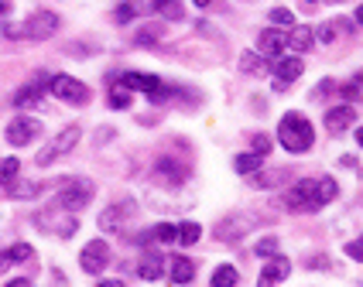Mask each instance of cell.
I'll return each instance as SVG.
<instances>
[{"mask_svg":"<svg viewBox=\"0 0 363 287\" xmlns=\"http://www.w3.org/2000/svg\"><path fill=\"white\" fill-rule=\"evenodd\" d=\"M312 45H315V31L305 24H291V31H284V48L291 52H308Z\"/></svg>","mask_w":363,"mask_h":287,"instance_id":"18","label":"cell"},{"mask_svg":"<svg viewBox=\"0 0 363 287\" xmlns=\"http://www.w3.org/2000/svg\"><path fill=\"white\" fill-rule=\"evenodd\" d=\"M79 266L86 270V274L100 277L103 270L110 266V246H106V240H89V243L82 246V253H79Z\"/></svg>","mask_w":363,"mask_h":287,"instance_id":"7","label":"cell"},{"mask_svg":"<svg viewBox=\"0 0 363 287\" xmlns=\"http://www.w3.org/2000/svg\"><path fill=\"white\" fill-rule=\"evenodd\" d=\"M7 11H11V0H0V18H4Z\"/></svg>","mask_w":363,"mask_h":287,"instance_id":"42","label":"cell"},{"mask_svg":"<svg viewBox=\"0 0 363 287\" xmlns=\"http://www.w3.org/2000/svg\"><path fill=\"white\" fill-rule=\"evenodd\" d=\"M357 144H360V147H363V127H360V130H357Z\"/></svg>","mask_w":363,"mask_h":287,"instance_id":"45","label":"cell"},{"mask_svg":"<svg viewBox=\"0 0 363 287\" xmlns=\"http://www.w3.org/2000/svg\"><path fill=\"white\" fill-rule=\"evenodd\" d=\"M254 250H257V257H271V253H278V236H264Z\"/></svg>","mask_w":363,"mask_h":287,"instance_id":"37","label":"cell"},{"mask_svg":"<svg viewBox=\"0 0 363 287\" xmlns=\"http://www.w3.org/2000/svg\"><path fill=\"white\" fill-rule=\"evenodd\" d=\"M278 144L288 154H305L315 144V127L305 120L302 113H284L278 123Z\"/></svg>","mask_w":363,"mask_h":287,"instance_id":"1","label":"cell"},{"mask_svg":"<svg viewBox=\"0 0 363 287\" xmlns=\"http://www.w3.org/2000/svg\"><path fill=\"white\" fill-rule=\"evenodd\" d=\"M302 72H305V65L298 55H291V59H281V55H278V62H274V89H288Z\"/></svg>","mask_w":363,"mask_h":287,"instance_id":"14","label":"cell"},{"mask_svg":"<svg viewBox=\"0 0 363 287\" xmlns=\"http://www.w3.org/2000/svg\"><path fill=\"white\" fill-rule=\"evenodd\" d=\"M158 38H162V28H158V24H147L141 35L134 38V45H141V48H151V41H158Z\"/></svg>","mask_w":363,"mask_h":287,"instance_id":"33","label":"cell"},{"mask_svg":"<svg viewBox=\"0 0 363 287\" xmlns=\"http://www.w3.org/2000/svg\"><path fill=\"white\" fill-rule=\"evenodd\" d=\"M233 168H237L240 175H254L257 168H264V154H257V151H247V154H237V158H233Z\"/></svg>","mask_w":363,"mask_h":287,"instance_id":"25","label":"cell"},{"mask_svg":"<svg viewBox=\"0 0 363 287\" xmlns=\"http://www.w3.org/2000/svg\"><path fill=\"white\" fill-rule=\"evenodd\" d=\"M192 4H196V7H209L213 0H192Z\"/></svg>","mask_w":363,"mask_h":287,"instance_id":"44","label":"cell"},{"mask_svg":"<svg viewBox=\"0 0 363 287\" xmlns=\"http://www.w3.org/2000/svg\"><path fill=\"white\" fill-rule=\"evenodd\" d=\"M284 178H288V171H281V168H274V171H254V178H250V184L254 188H274V184H281Z\"/></svg>","mask_w":363,"mask_h":287,"instance_id":"23","label":"cell"},{"mask_svg":"<svg viewBox=\"0 0 363 287\" xmlns=\"http://www.w3.org/2000/svg\"><path fill=\"white\" fill-rule=\"evenodd\" d=\"M254 151H257V154H267V151H271V141H267V137H254Z\"/></svg>","mask_w":363,"mask_h":287,"instance_id":"40","label":"cell"},{"mask_svg":"<svg viewBox=\"0 0 363 287\" xmlns=\"http://www.w3.org/2000/svg\"><path fill=\"white\" fill-rule=\"evenodd\" d=\"M308 4H312V0H308Z\"/></svg>","mask_w":363,"mask_h":287,"instance_id":"46","label":"cell"},{"mask_svg":"<svg viewBox=\"0 0 363 287\" xmlns=\"http://www.w3.org/2000/svg\"><path fill=\"white\" fill-rule=\"evenodd\" d=\"M55 31H59V14H52V11H38V14H31V18L24 20L21 38L45 41V38H52Z\"/></svg>","mask_w":363,"mask_h":287,"instance_id":"8","label":"cell"},{"mask_svg":"<svg viewBox=\"0 0 363 287\" xmlns=\"http://www.w3.org/2000/svg\"><path fill=\"white\" fill-rule=\"evenodd\" d=\"M240 69L247 72V76H267V59H264L261 52H257V55H254V52H243Z\"/></svg>","mask_w":363,"mask_h":287,"instance_id":"24","label":"cell"},{"mask_svg":"<svg viewBox=\"0 0 363 287\" xmlns=\"http://www.w3.org/2000/svg\"><path fill=\"white\" fill-rule=\"evenodd\" d=\"M257 52H261L264 59H278V55L284 52V31L281 28H267V31H261Z\"/></svg>","mask_w":363,"mask_h":287,"instance_id":"17","label":"cell"},{"mask_svg":"<svg viewBox=\"0 0 363 287\" xmlns=\"http://www.w3.org/2000/svg\"><path fill=\"white\" fill-rule=\"evenodd\" d=\"M18 171H21L18 158H7V161H0V184L14 182V178H18Z\"/></svg>","mask_w":363,"mask_h":287,"instance_id":"32","label":"cell"},{"mask_svg":"<svg viewBox=\"0 0 363 287\" xmlns=\"http://www.w3.org/2000/svg\"><path fill=\"white\" fill-rule=\"evenodd\" d=\"M288 274H291V260H288V257H278V253H271L257 281H261V284H281Z\"/></svg>","mask_w":363,"mask_h":287,"instance_id":"15","label":"cell"},{"mask_svg":"<svg viewBox=\"0 0 363 287\" xmlns=\"http://www.w3.org/2000/svg\"><path fill=\"white\" fill-rule=\"evenodd\" d=\"M254 226H257V216H250V212H233V216H226V219L216 223V240H220V243H240Z\"/></svg>","mask_w":363,"mask_h":287,"instance_id":"5","label":"cell"},{"mask_svg":"<svg viewBox=\"0 0 363 287\" xmlns=\"http://www.w3.org/2000/svg\"><path fill=\"white\" fill-rule=\"evenodd\" d=\"M41 134V123L35 117H14V120L7 123V130H4V137L11 147H24V144H31L35 137Z\"/></svg>","mask_w":363,"mask_h":287,"instance_id":"9","label":"cell"},{"mask_svg":"<svg viewBox=\"0 0 363 287\" xmlns=\"http://www.w3.org/2000/svg\"><path fill=\"white\" fill-rule=\"evenodd\" d=\"M151 236L158 240V243H175V226L172 223H158L151 229Z\"/></svg>","mask_w":363,"mask_h":287,"instance_id":"34","label":"cell"},{"mask_svg":"<svg viewBox=\"0 0 363 287\" xmlns=\"http://www.w3.org/2000/svg\"><path fill=\"white\" fill-rule=\"evenodd\" d=\"M168 277H172V284H192L196 281V264L189 257H172L168 260Z\"/></svg>","mask_w":363,"mask_h":287,"instance_id":"19","label":"cell"},{"mask_svg":"<svg viewBox=\"0 0 363 287\" xmlns=\"http://www.w3.org/2000/svg\"><path fill=\"white\" fill-rule=\"evenodd\" d=\"M350 123H357V110L353 106H333L329 113H325V127L333 130V134H340V130H346Z\"/></svg>","mask_w":363,"mask_h":287,"instance_id":"21","label":"cell"},{"mask_svg":"<svg viewBox=\"0 0 363 287\" xmlns=\"http://www.w3.org/2000/svg\"><path fill=\"white\" fill-rule=\"evenodd\" d=\"M151 7L168 20H182V0H151Z\"/></svg>","mask_w":363,"mask_h":287,"instance_id":"29","label":"cell"},{"mask_svg":"<svg viewBox=\"0 0 363 287\" xmlns=\"http://www.w3.org/2000/svg\"><path fill=\"white\" fill-rule=\"evenodd\" d=\"M138 277L141 281H162L164 277V260H162V253H144L141 257V264H138Z\"/></svg>","mask_w":363,"mask_h":287,"instance_id":"20","label":"cell"},{"mask_svg":"<svg viewBox=\"0 0 363 287\" xmlns=\"http://www.w3.org/2000/svg\"><path fill=\"white\" fill-rule=\"evenodd\" d=\"M155 182L168 184V188H179V184L185 182V168H182V161H175L172 154L158 158V161H155Z\"/></svg>","mask_w":363,"mask_h":287,"instance_id":"13","label":"cell"},{"mask_svg":"<svg viewBox=\"0 0 363 287\" xmlns=\"http://www.w3.org/2000/svg\"><path fill=\"white\" fill-rule=\"evenodd\" d=\"M138 14H141V4H138V0H121V4L113 7V20H117V24H130Z\"/></svg>","mask_w":363,"mask_h":287,"instance_id":"27","label":"cell"},{"mask_svg":"<svg viewBox=\"0 0 363 287\" xmlns=\"http://www.w3.org/2000/svg\"><path fill=\"white\" fill-rule=\"evenodd\" d=\"M209 281H213V284L216 287H226V284H240V274H237V266H216V270H213V277H209Z\"/></svg>","mask_w":363,"mask_h":287,"instance_id":"30","label":"cell"},{"mask_svg":"<svg viewBox=\"0 0 363 287\" xmlns=\"http://www.w3.org/2000/svg\"><path fill=\"white\" fill-rule=\"evenodd\" d=\"M7 266H11V257H7V253H0V274H4Z\"/></svg>","mask_w":363,"mask_h":287,"instance_id":"41","label":"cell"},{"mask_svg":"<svg viewBox=\"0 0 363 287\" xmlns=\"http://www.w3.org/2000/svg\"><path fill=\"white\" fill-rule=\"evenodd\" d=\"M4 192H7V199H38L41 195V182H7L4 184Z\"/></svg>","mask_w":363,"mask_h":287,"instance_id":"22","label":"cell"},{"mask_svg":"<svg viewBox=\"0 0 363 287\" xmlns=\"http://www.w3.org/2000/svg\"><path fill=\"white\" fill-rule=\"evenodd\" d=\"M7 257H11V264H18V260H35V250L28 243H18V246L7 250Z\"/></svg>","mask_w":363,"mask_h":287,"instance_id":"35","label":"cell"},{"mask_svg":"<svg viewBox=\"0 0 363 287\" xmlns=\"http://www.w3.org/2000/svg\"><path fill=\"white\" fill-rule=\"evenodd\" d=\"M110 106H113V110H127V106H130V89H127L121 79H113V89H110Z\"/></svg>","mask_w":363,"mask_h":287,"instance_id":"31","label":"cell"},{"mask_svg":"<svg viewBox=\"0 0 363 287\" xmlns=\"http://www.w3.org/2000/svg\"><path fill=\"white\" fill-rule=\"evenodd\" d=\"M93 195H96V188H93L89 178H62L55 205L69 209V212H79V209H86V205L93 202Z\"/></svg>","mask_w":363,"mask_h":287,"instance_id":"2","label":"cell"},{"mask_svg":"<svg viewBox=\"0 0 363 287\" xmlns=\"http://www.w3.org/2000/svg\"><path fill=\"white\" fill-rule=\"evenodd\" d=\"M35 223L41 226V229H48V233H55V236H72L76 229H79V216L76 212H69V209H62V205H52L48 212H38L35 216Z\"/></svg>","mask_w":363,"mask_h":287,"instance_id":"4","label":"cell"},{"mask_svg":"<svg viewBox=\"0 0 363 287\" xmlns=\"http://www.w3.org/2000/svg\"><path fill=\"white\" fill-rule=\"evenodd\" d=\"M199 236H202V226L199 223L175 226V243H182V246H196V243H199Z\"/></svg>","mask_w":363,"mask_h":287,"instance_id":"26","label":"cell"},{"mask_svg":"<svg viewBox=\"0 0 363 287\" xmlns=\"http://www.w3.org/2000/svg\"><path fill=\"white\" fill-rule=\"evenodd\" d=\"M346 257L363 260V236H360V240H350V243H346Z\"/></svg>","mask_w":363,"mask_h":287,"instance_id":"38","label":"cell"},{"mask_svg":"<svg viewBox=\"0 0 363 287\" xmlns=\"http://www.w3.org/2000/svg\"><path fill=\"white\" fill-rule=\"evenodd\" d=\"M48 89H52V96H59L62 102H72V106H86L89 102V86L72 79V76H52Z\"/></svg>","mask_w":363,"mask_h":287,"instance_id":"6","label":"cell"},{"mask_svg":"<svg viewBox=\"0 0 363 287\" xmlns=\"http://www.w3.org/2000/svg\"><path fill=\"white\" fill-rule=\"evenodd\" d=\"M79 137H82V127H79V123H72V127H62L59 137H55L52 144H45V147L38 151V158H35V161H38L41 168L55 164L62 154H69V151H72V147L79 144Z\"/></svg>","mask_w":363,"mask_h":287,"instance_id":"3","label":"cell"},{"mask_svg":"<svg viewBox=\"0 0 363 287\" xmlns=\"http://www.w3.org/2000/svg\"><path fill=\"white\" fill-rule=\"evenodd\" d=\"M130 216H134V202H113L110 209L100 212V229L103 233H121Z\"/></svg>","mask_w":363,"mask_h":287,"instance_id":"11","label":"cell"},{"mask_svg":"<svg viewBox=\"0 0 363 287\" xmlns=\"http://www.w3.org/2000/svg\"><path fill=\"white\" fill-rule=\"evenodd\" d=\"M353 18H357V24H363V7H357V14H353Z\"/></svg>","mask_w":363,"mask_h":287,"instance_id":"43","label":"cell"},{"mask_svg":"<svg viewBox=\"0 0 363 287\" xmlns=\"http://www.w3.org/2000/svg\"><path fill=\"white\" fill-rule=\"evenodd\" d=\"M295 14H291V11H284V7H274V11H271V24H274V28H291V24H295Z\"/></svg>","mask_w":363,"mask_h":287,"instance_id":"36","label":"cell"},{"mask_svg":"<svg viewBox=\"0 0 363 287\" xmlns=\"http://www.w3.org/2000/svg\"><path fill=\"white\" fill-rule=\"evenodd\" d=\"M281 202H284V209H291V212H312V178L295 182L284 192Z\"/></svg>","mask_w":363,"mask_h":287,"instance_id":"12","label":"cell"},{"mask_svg":"<svg viewBox=\"0 0 363 287\" xmlns=\"http://www.w3.org/2000/svg\"><path fill=\"white\" fill-rule=\"evenodd\" d=\"M336 195H340V184L333 182L329 175L312 178V212H315V209H323V205H329Z\"/></svg>","mask_w":363,"mask_h":287,"instance_id":"16","label":"cell"},{"mask_svg":"<svg viewBox=\"0 0 363 287\" xmlns=\"http://www.w3.org/2000/svg\"><path fill=\"white\" fill-rule=\"evenodd\" d=\"M121 82L134 93V89H141V93H147L155 102H164V89H162V79H155V76H144V72H123Z\"/></svg>","mask_w":363,"mask_h":287,"instance_id":"10","label":"cell"},{"mask_svg":"<svg viewBox=\"0 0 363 287\" xmlns=\"http://www.w3.org/2000/svg\"><path fill=\"white\" fill-rule=\"evenodd\" d=\"M41 96H45L41 82H31V86L18 89V96H14V106H35V102H41Z\"/></svg>","mask_w":363,"mask_h":287,"instance_id":"28","label":"cell"},{"mask_svg":"<svg viewBox=\"0 0 363 287\" xmlns=\"http://www.w3.org/2000/svg\"><path fill=\"white\" fill-rule=\"evenodd\" d=\"M333 38H336V28H333V24H325V28H319V41H323V45H329Z\"/></svg>","mask_w":363,"mask_h":287,"instance_id":"39","label":"cell"}]
</instances>
